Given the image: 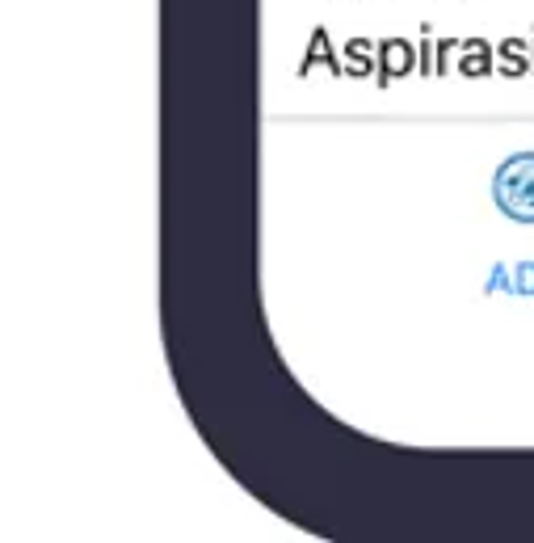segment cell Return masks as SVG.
<instances>
[{"label":"cell","mask_w":534,"mask_h":543,"mask_svg":"<svg viewBox=\"0 0 534 543\" xmlns=\"http://www.w3.org/2000/svg\"><path fill=\"white\" fill-rule=\"evenodd\" d=\"M417 72V47L408 43V38H379V89H387L392 80Z\"/></svg>","instance_id":"cell-2"},{"label":"cell","mask_w":534,"mask_h":543,"mask_svg":"<svg viewBox=\"0 0 534 543\" xmlns=\"http://www.w3.org/2000/svg\"><path fill=\"white\" fill-rule=\"evenodd\" d=\"M530 76H534V43H530Z\"/></svg>","instance_id":"cell-10"},{"label":"cell","mask_w":534,"mask_h":543,"mask_svg":"<svg viewBox=\"0 0 534 543\" xmlns=\"http://www.w3.org/2000/svg\"><path fill=\"white\" fill-rule=\"evenodd\" d=\"M316 68H324L328 76H345V64H337V51H333V43H328V30L324 26H316L312 30V43H307V55H303V64H299V80H307Z\"/></svg>","instance_id":"cell-3"},{"label":"cell","mask_w":534,"mask_h":543,"mask_svg":"<svg viewBox=\"0 0 534 543\" xmlns=\"http://www.w3.org/2000/svg\"><path fill=\"white\" fill-rule=\"evenodd\" d=\"M459 51H463V38H442L438 43V76L450 72V59H455Z\"/></svg>","instance_id":"cell-8"},{"label":"cell","mask_w":534,"mask_h":543,"mask_svg":"<svg viewBox=\"0 0 534 543\" xmlns=\"http://www.w3.org/2000/svg\"><path fill=\"white\" fill-rule=\"evenodd\" d=\"M421 43H417V72L421 76H438V43H429V26H421Z\"/></svg>","instance_id":"cell-7"},{"label":"cell","mask_w":534,"mask_h":543,"mask_svg":"<svg viewBox=\"0 0 534 543\" xmlns=\"http://www.w3.org/2000/svg\"><path fill=\"white\" fill-rule=\"evenodd\" d=\"M497 72L501 76H526L530 72V47L526 38H505L497 47Z\"/></svg>","instance_id":"cell-6"},{"label":"cell","mask_w":534,"mask_h":543,"mask_svg":"<svg viewBox=\"0 0 534 543\" xmlns=\"http://www.w3.org/2000/svg\"><path fill=\"white\" fill-rule=\"evenodd\" d=\"M455 68L463 76H488V72H497V51H492V43H484V38H467Z\"/></svg>","instance_id":"cell-4"},{"label":"cell","mask_w":534,"mask_h":543,"mask_svg":"<svg viewBox=\"0 0 534 543\" xmlns=\"http://www.w3.org/2000/svg\"><path fill=\"white\" fill-rule=\"evenodd\" d=\"M513 295H534V266H518V278H513Z\"/></svg>","instance_id":"cell-9"},{"label":"cell","mask_w":534,"mask_h":543,"mask_svg":"<svg viewBox=\"0 0 534 543\" xmlns=\"http://www.w3.org/2000/svg\"><path fill=\"white\" fill-rule=\"evenodd\" d=\"M492 198L509 219L534 224V152H513L505 160L492 177Z\"/></svg>","instance_id":"cell-1"},{"label":"cell","mask_w":534,"mask_h":543,"mask_svg":"<svg viewBox=\"0 0 534 543\" xmlns=\"http://www.w3.org/2000/svg\"><path fill=\"white\" fill-rule=\"evenodd\" d=\"M345 76H375L379 72V43H371V38H349L345 43Z\"/></svg>","instance_id":"cell-5"}]
</instances>
